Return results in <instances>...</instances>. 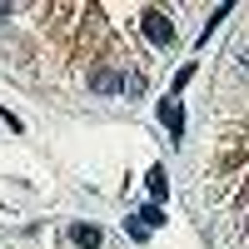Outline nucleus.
Instances as JSON below:
<instances>
[{
    "label": "nucleus",
    "instance_id": "3",
    "mask_svg": "<svg viewBox=\"0 0 249 249\" xmlns=\"http://www.w3.org/2000/svg\"><path fill=\"white\" fill-rule=\"evenodd\" d=\"M90 85H95V90H105V95H115V90H124V80H120L115 70H95V75H90Z\"/></svg>",
    "mask_w": 249,
    "mask_h": 249
},
{
    "label": "nucleus",
    "instance_id": "2",
    "mask_svg": "<svg viewBox=\"0 0 249 249\" xmlns=\"http://www.w3.org/2000/svg\"><path fill=\"white\" fill-rule=\"evenodd\" d=\"M160 120H164V130H170L175 140L184 135V115H179V105H175V100H160Z\"/></svg>",
    "mask_w": 249,
    "mask_h": 249
},
{
    "label": "nucleus",
    "instance_id": "7",
    "mask_svg": "<svg viewBox=\"0 0 249 249\" xmlns=\"http://www.w3.org/2000/svg\"><path fill=\"white\" fill-rule=\"evenodd\" d=\"M124 230H130V239H135V244H144V234H150V230H144L140 219H124Z\"/></svg>",
    "mask_w": 249,
    "mask_h": 249
},
{
    "label": "nucleus",
    "instance_id": "5",
    "mask_svg": "<svg viewBox=\"0 0 249 249\" xmlns=\"http://www.w3.org/2000/svg\"><path fill=\"white\" fill-rule=\"evenodd\" d=\"M70 239H75L80 249H95V244H100V230H95V224H70Z\"/></svg>",
    "mask_w": 249,
    "mask_h": 249
},
{
    "label": "nucleus",
    "instance_id": "4",
    "mask_svg": "<svg viewBox=\"0 0 249 249\" xmlns=\"http://www.w3.org/2000/svg\"><path fill=\"white\" fill-rule=\"evenodd\" d=\"M144 184H150V199H155V204H160L164 195H170V179H164V170H160V164H155L150 175H144Z\"/></svg>",
    "mask_w": 249,
    "mask_h": 249
},
{
    "label": "nucleus",
    "instance_id": "6",
    "mask_svg": "<svg viewBox=\"0 0 249 249\" xmlns=\"http://www.w3.org/2000/svg\"><path fill=\"white\" fill-rule=\"evenodd\" d=\"M135 219H140V224H144V230H160V224H164V210H160V204H155V199H150V204H144V210H140V214H135Z\"/></svg>",
    "mask_w": 249,
    "mask_h": 249
},
{
    "label": "nucleus",
    "instance_id": "1",
    "mask_svg": "<svg viewBox=\"0 0 249 249\" xmlns=\"http://www.w3.org/2000/svg\"><path fill=\"white\" fill-rule=\"evenodd\" d=\"M144 35H150V45H170L175 40V20L164 10H144Z\"/></svg>",
    "mask_w": 249,
    "mask_h": 249
},
{
    "label": "nucleus",
    "instance_id": "8",
    "mask_svg": "<svg viewBox=\"0 0 249 249\" xmlns=\"http://www.w3.org/2000/svg\"><path fill=\"white\" fill-rule=\"evenodd\" d=\"M5 20H10V5H0V25H5Z\"/></svg>",
    "mask_w": 249,
    "mask_h": 249
}]
</instances>
